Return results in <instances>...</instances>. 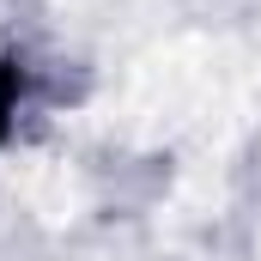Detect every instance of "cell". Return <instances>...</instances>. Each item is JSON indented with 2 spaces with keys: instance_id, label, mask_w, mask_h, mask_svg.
Returning a JSON list of instances; mask_svg holds the SVG:
<instances>
[{
  "instance_id": "1",
  "label": "cell",
  "mask_w": 261,
  "mask_h": 261,
  "mask_svg": "<svg viewBox=\"0 0 261 261\" xmlns=\"http://www.w3.org/2000/svg\"><path fill=\"white\" fill-rule=\"evenodd\" d=\"M18 91H24L18 67H12V61H0V140H6V128H12V110H18Z\"/></svg>"
}]
</instances>
